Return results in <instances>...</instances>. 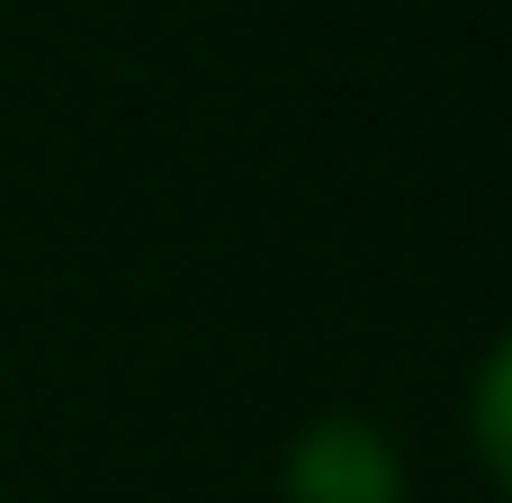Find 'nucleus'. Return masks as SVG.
<instances>
[{"mask_svg":"<svg viewBox=\"0 0 512 503\" xmlns=\"http://www.w3.org/2000/svg\"><path fill=\"white\" fill-rule=\"evenodd\" d=\"M459 450H468L477 486L495 503H512V324L486 333V351L459 378Z\"/></svg>","mask_w":512,"mask_h":503,"instance_id":"obj_2","label":"nucleus"},{"mask_svg":"<svg viewBox=\"0 0 512 503\" xmlns=\"http://www.w3.org/2000/svg\"><path fill=\"white\" fill-rule=\"evenodd\" d=\"M270 503H414V450L387 414L324 405L279 441Z\"/></svg>","mask_w":512,"mask_h":503,"instance_id":"obj_1","label":"nucleus"}]
</instances>
